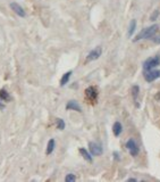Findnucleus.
<instances>
[{
    "label": "nucleus",
    "instance_id": "1",
    "mask_svg": "<svg viewBox=\"0 0 160 182\" xmlns=\"http://www.w3.org/2000/svg\"><path fill=\"white\" fill-rule=\"evenodd\" d=\"M158 31V25L157 24H153L151 26H148L145 29H143L141 32L136 35V38L133 40L134 42L139 41V40H142V39H151L152 37H154V34Z\"/></svg>",
    "mask_w": 160,
    "mask_h": 182
},
{
    "label": "nucleus",
    "instance_id": "2",
    "mask_svg": "<svg viewBox=\"0 0 160 182\" xmlns=\"http://www.w3.org/2000/svg\"><path fill=\"white\" fill-rule=\"evenodd\" d=\"M160 65V56H153V57H150L148 59H145V62L143 63V71H149V70H153L156 68L157 66Z\"/></svg>",
    "mask_w": 160,
    "mask_h": 182
},
{
    "label": "nucleus",
    "instance_id": "3",
    "mask_svg": "<svg viewBox=\"0 0 160 182\" xmlns=\"http://www.w3.org/2000/svg\"><path fill=\"white\" fill-rule=\"evenodd\" d=\"M143 76L144 80L147 82H153L154 80L160 77V70H149V71H144L143 72Z\"/></svg>",
    "mask_w": 160,
    "mask_h": 182
},
{
    "label": "nucleus",
    "instance_id": "4",
    "mask_svg": "<svg viewBox=\"0 0 160 182\" xmlns=\"http://www.w3.org/2000/svg\"><path fill=\"white\" fill-rule=\"evenodd\" d=\"M126 148L128 149L129 154H131L133 157H135V156L139 155V152H140L139 145L136 143V141H135L134 139L127 140V142H126Z\"/></svg>",
    "mask_w": 160,
    "mask_h": 182
},
{
    "label": "nucleus",
    "instance_id": "5",
    "mask_svg": "<svg viewBox=\"0 0 160 182\" xmlns=\"http://www.w3.org/2000/svg\"><path fill=\"white\" fill-rule=\"evenodd\" d=\"M89 148H90L91 155H93V156H100L103 152L102 146L100 143H98V142H90L89 143Z\"/></svg>",
    "mask_w": 160,
    "mask_h": 182
},
{
    "label": "nucleus",
    "instance_id": "6",
    "mask_svg": "<svg viewBox=\"0 0 160 182\" xmlns=\"http://www.w3.org/2000/svg\"><path fill=\"white\" fill-rule=\"evenodd\" d=\"M102 54V48L101 47H96L94 48L93 50H91L89 55H87V57H86V60L87 62H92V60H96Z\"/></svg>",
    "mask_w": 160,
    "mask_h": 182
},
{
    "label": "nucleus",
    "instance_id": "7",
    "mask_svg": "<svg viewBox=\"0 0 160 182\" xmlns=\"http://www.w3.org/2000/svg\"><path fill=\"white\" fill-rule=\"evenodd\" d=\"M85 95L91 101H96L98 98V91L94 86H89L85 90Z\"/></svg>",
    "mask_w": 160,
    "mask_h": 182
},
{
    "label": "nucleus",
    "instance_id": "8",
    "mask_svg": "<svg viewBox=\"0 0 160 182\" xmlns=\"http://www.w3.org/2000/svg\"><path fill=\"white\" fill-rule=\"evenodd\" d=\"M10 8L14 11H15V13H16L18 16H21V17H24V16H25V11H24V9L22 8L18 4H16V2H11V4H10Z\"/></svg>",
    "mask_w": 160,
    "mask_h": 182
},
{
    "label": "nucleus",
    "instance_id": "9",
    "mask_svg": "<svg viewBox=\"0 0 160 182\" xmlns=\"http://www.w3.org/2000/svg\"><path fill=\"white\" fill-rule=\"evenodd\" d=\"M66 108H67V109H72V110H76V112H82L81 106H80V105L77 104V101H75V100L68 101V104L66 105Z\"/></svg>",
    "mask_w": 160,
    "mask_h": 182
},
{
    "label": "nucleus",
    "instance_id": "10",
    "mask_svg": "<svg viewBox=\"0 0 160 182\" xmlns=\"http://www.w3.org/2000/svg\"><path fill=\"white\" fill-rule=\"evenodd\" d=\"M112 132H114V134L116 137L120 136V133L123 132V125L120 124V122H115V124L112 126Z\"/></svg>",
    "mask_w": 160,
    "mask_h": 182
},
{
    "label": "nucleus",
    "instance_id": "11",
    "mask_svg": "<svg viewBox=\"0 0 160 182\" xmlns=\"http://www.w3.org/2000/svg\"><path fill=\"white\" fill-rule=\"evenodd\" d=\"M80 152H81V155L83 156V158L85 160V161H87L89 163H92V156H91V152H89L86 149H84V148H80Z\"/></svg>",
    "mask_w": 160,
    "mask_h": 182
},
{
    "label": "nucleus",
    "instance_id": "12",
    "mask_svg": "<svg viewBox=\"0 0 160 182\" xmlns=\"http://www.w3.org/2000/svg\"><path fill=\"white\" fill-rule=\"evenodd\" d=\"M139 92H140L139 86H134L133 88H132V96H133V100H134V103L136 104V106H139V104H138V97H139Z\"/></svg>",
    "mask_w": 160,
    "mask_h": 182
},
{
    "label": "nucleus",
    "instance_id": "13",
    "mask_svg": "<svg viewBox=\"0 0 160 182\" xmlns=\"http://www.w3.org/2000/svg\"><path fill=\"white\" fill-rule=\"evenodd\" d=\"M72 71H69V72H67V73H65L64 76L61 77V80H60V86H65L66 83H68V81H69V77H71V75H72Z\"/></svg>",
    "mask_w": 160,
    "mask_h": 182
},
{
    "label": "nucleus",
    "instance_id": "14",
    "mask_svg": "<svg viewBox=\"0 0 160 182\" xmlns=\"http://www.w3.org/2000/svg\"><path fill=\"white\" fill-rule=\"evenodd\" d=\"M136 29V21L135 20H132L131 23H129V27H128V37H132L133 33Z\"/></svg>",
    "mask_w": 160,
    "mask_h": 182
},
{
    "label": "nucleus",
    "instance_id": "15",
    "mask_svg": "<svg viewBox=\"0 0 160 182\" xmlns=\"http://www.w3.org/2000/svg\"><path fill=\"white\" fill-rule=\"evenodd\" d=\"M54 145H56V142H54V140L53 139H50L48 141V146H47V155H50L51 152L53 151L54 149Z\"/></svg>",
    "mask_w": 160,
    "mask_h": 182
},
{
    "label": "nucleus",
    "instance_id": "16",
    "mask_svg": "<svg viewBox=\"0 0 160 182\" xmlns=\"http://www.w3.org/2000/svg\"><path fill=\"white\" fill-rule=\"evenodd\" d=\"M0 98H1L3 101H9V100H10V96H9L5 90H1V91H0Z\"/></svg>",
    "mask_w": 160,
    "mask_h": 182
},
{
    "label": "nucleus",
    "instance_id": "17",
    "mask_svg": "<svg viewBox=\"0 0 160 182\" xmlns=\"http://www.w3.org/2000/svg\"><path fill=\"white\" fill-rule=\"evenodd\" d=\"M65 181L66 182H74V181H76V176H75L74 174H67L66 175V178H65Z\"/></svg>",
    "mask_w": 160,
    "mask_h": 182
},
{
    "label": "nucleus",
    "instance_id": "18",
    "mask_svg": "<svg viewBox=\"0 0 160 182\" xmlns=\"http://www.w3.org/2000/svg\"><path fill=\"white\" fill-rule=\"evenodd\" d=\"M57 128L59 129V130H64L65 129V122L61 118H58L57 119Z\"/></svg>",
    "mask_w": 160,
    "mask_h": 182
},
{
    "label": "nucleus",
    "instance_id": "19",
    "mask_svg": "<svg viewBox=\"0 0 160 182\" xmlns=\"http://www.w3.org/2000/svg\"><path fill=\"white\" fill-rule=\"evenodd\" d=\"M158 16H159V11H153V14L151 15L150 20H151V21H156V18H157Z\"/></svg>",
    "mask_w": 160,
    "mask_h": 182
},
{
    "label": "nucleus",
    "instance_id": "20",
    "mask_svg": "<svg viewBox=\"0 0 160 182\" xmlns=\"http://www.w3.org/2000/svg\"><path fill=\"white\" fill-rule=\"evenodd\" d=\"M151 39H152V41H153L154 43H160V37H156V38L152 37Z\"/></svg>",
    "mask_w": 160,
    "mask_h": 182
},
{
    "label": "nucleus",
    "instance_id": "21",
    "mask_svg": "<svg viewBox=\"0 0 160 182\" xmlns=\"http://www.w3.org/2000/svg\"><path fill=\"white\" fill-rule=\"evenodd\" d=\"M154 98H156V100H157V101H159V103H160V91L158 92V93H157V95H156V97H154Z\"/></svg>",
    "mask_w": 160,
    "mask_h": 182
},
{
    "label": "nucleus",
    "instance_id": "22",
    "mask_svg": "<svg viewBox=\"0 0 160 182\" xmlns=\"http://www.w3.org/2000/svg\"><path fill=\"white\" fill-rule=\"evenodd\" d=\"M127 181L128 182H138V180H136V179H134V178H131V179H128Z\"/></svg>",
    "mask_w": 160,
    "mask_h": 182
},
{
    "label": "nucleus",
    "instance_id": "23",
    "mask_svg": "<svg viewBox=\"0 0 160 182\" xmlns=\"http://www.w3.org/2000/svg\"><path fill=\"white\" fill-rule=\"evenodd\" d=\"M114 156H115V160H117V161H119V157H118V152H114Z\"/></svg>",
    "mask_w": 160,
    "mask_h": 182
}]
</instances>
